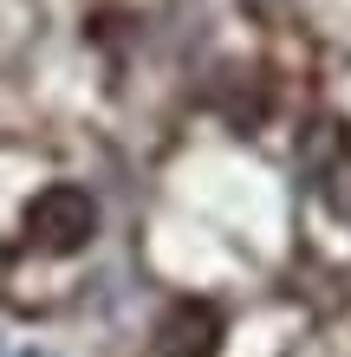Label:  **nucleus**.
I'll list each match as a JSON object with an SVG mask.
<instances>
[{
  "instance_id": "1",
  "label": "nucleus",
  "mask_w": 351,
  "mask_h": 357,
  "mask_svg": "<svg viewBox=\"0 0 351 357\" xmlns=\"http://www.w3.org/2000/svg\"><path fill=\"white\" fill-rule=\"evenodd\" d=\"M27 227H33V241H39V247H52V254H72V247H85V241H91V227H98V202L85 195V188L59 182V188H46V195L33 202Z\"/></svg>"
}]
</instances>
